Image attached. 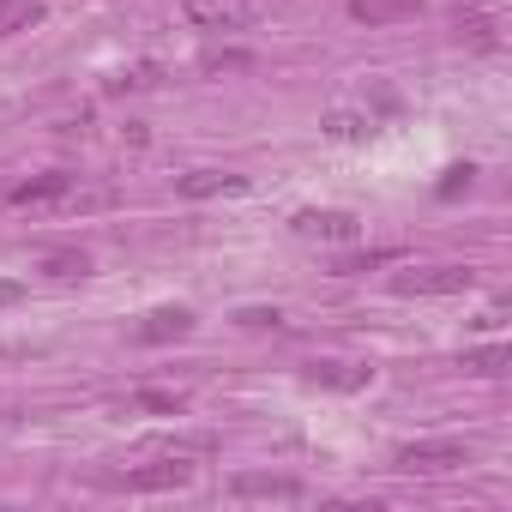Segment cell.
<instances>
[{
  "instance_id": "6da1fadb",
  "label": "cell",
  "mask_w": 512,
  "mask_h": 512,
  "mask_svg": "<svg viewBox=\"0 0 512 512\" xmlns=\"http://www.w3.org/2000/svg\"><path fill=\"white\" fill-rule=\"evenodd\" d=\"M458 464H470L464 440H410V446L392 452V470H404V476H446Z\"/></svg>"
},
{
  "instance_id": "7a4b0ae2",
  "label": "cell",
  "mask_w": 512,
  "mask_h": 512,
  "mask_svg": "<svg viewBox=\"0 0 512 512\" xmlns=\"http://www.w3.org/2000/svg\"><path fill=\"white\" fill-rule=\"evenodd\" d=\"M476 284L470 266H422V272H398L392 296H464Z\"/></svg>"
},
{
  "instance_id": "3957f363",
  "label": "cell",
  "mask_w": 512,
  "mask_h": 512,
  "mask_svg": "<svg viewBox=\"0 0 512 512\" xmlns=\"http://www.w3.org/2000/svg\"><path fill=\"white\" fill-rule=\"evenodd\" d=\"M181 13L193 31H247L260 19V0H187Z\"/></svg>"
},
{
  "instance_id": "277c9868",
  "label": "cell",
  "mask_w": 512,
  "mask_h": 512,
  "mask_svg": "<svg viewBox=\"0 0 512 512\" xmlns=\"http://www.w3.org/2000/svg\"><path fill=\"white\" fill-rule=\"evenodd\" d=\"M296 235H302V241H332V247H344V241L362 235V217H356V211H296Z\"/></svg>"
},
{
  "instance_id": "5b68a950",
  "label": "cell",
  "mask_w": 512,
  "mask_h": 512,
  "mask_svg": "<svg viewBox=\"0 0 512 512\" xmlns=\"http://www.w3.org/2000/svg\"><path fill=\"white\" fill-rule=\"evenodd\" d=\"M187 482H193V458L187 452H169V458H157L145 470H127L133 494H163V488H187Z\"/></svg>"
},
{
  "instance_id": "8992f818",
  "label": "cell",
  "mask_w": 512,
  "mask_h": 512,
  "mask_svg": "<svg viewBox=\"0 0 512 512\" xmlns=\"http://www.w3.org/2000/svg\"><path fill=\"white\" fill-rule=\"evenodd\" d=\"M229 494H235V500H302V482H296V476L241 470V476H229Z\"/></svg>"
},
{
  "instance_id": "52a82bcc",
  "label": "cell",
  "mask_w": 512,
  "mask_h": 512,
  "mask_svg": "<svg viewBox=\"0 0 512 512\" xmlns=\"http://www.w3.org/2000/svg\"><path fill=\"white\" fill-rule=\"evenodd\" d=\"M187 332H193V314H187V308H151V314L133 326L139 344H175V338H187Z\"/></svg>"
},
{
  "instance_id": "ba28073f",
  "label": "cell",
  "mask_w": 512,
  "mask_h": 512,
  "mask_svg": "<svg viewBox=\"0 0 512 512\" xmlns=\"http://www.w3.org/2000/svg\"><path fill=\"white\" fill-rule=\"evenodd\" d=\"M241 187H247V175H235V169H193L175 181L181 199H217V193H241Z\"/></svg>"
},
{
  "instance_id": "9c48e42d",
  "label": "cell",
  "mask_w": 512,
  "mask_h": 512,
  "mask_svg": "<svg viewBox=\"0 0 512 512\" xmlns=\"http://www.w3.org/2000/svg\"><path fill=\"white\" fill-rule=\"evenodd\" d=\"M428 7V0H350V19L356 25H404Z\"/></svg>"
},
{
  "instance_id": "30bf717a",
  "label": "cell",
  "mask_w": 512,
  "mask_h": 512,
  "mask_svg": "<svg viewBox=\"0 0 512 512\" xmlns=\"http://www.w3.org/2000/svg\"><path fill=\"white\" fill-rule=\"evenodd\" d=\"M67 187H73V175L49 169V175H31V181H19L7 199H13V205H55V199H67Z\"/></svg>"
},
{
  "instance_id": "8fae6325",
  "label": "cell",
  "mask_w": 512,
  "mask_h": 512,
  "mask_svg": "<svg viewBox=\"0 0 512 512\" xmlns=\"http://www.w3.org/2000/svg\"><path fill=\"white\" fill-rule=\"evenodd\" d=\"M308 380L314 386H332V392H362L368 386V368H356V362H314Z\"/></svg>"
},
{
  "instance_id": "7c38bea8",
  "label": "cell",
  "mask_w": 512,
  "mask_h": 512,
  "mask_svg": "<svg viewBox=\"0 0 512 512\" xmlns=\"http://www.w3.org/2000/svg\"><path fill=\"white\" fill-rule=\"evenodd\" d=\"M43 19L37 0H0V37H13V31H31Z\"/></svg>"
},
{
  "instance_id": "4fadbf2b",
  "label": "cell",
  "mask_w": 512,
  "mask_h": 512,
  "mask_svg": "<svg viewBox=\"0 0 512 512\" xmlns=\"http://www.w3.org/2000/svg\"><path fill=\"white\" fill-rule=\"evenodd\" d=\"M326 133H332V139H362V133H374V115H356V109H332V115H326Z\"/></svg>"
},
{
  "instance_id": "5bb4252c",
  "label": "cell",
  "mask_w": 512,
  "mask_h": 512,
  "mask_svg": "<svg viewBox=\"0 0 512 512\" xmlns=\"http://www.w3.org/2000/svg\"><path fill=\"white\" fill-rule=\"evenodd\" d=\"M506 362H512V350H506V344H482V350H470V356H464V368H476V374H506Z\"/></svg>"
},
{
  "instance_id": "9a60e30c",
  "label": "cell",
  "mask_w": 512,
  "mask_h": 512,
  "mask_svg": "<svg viewBox=\"0 0 512 512\" xmlns=\"http://www.w3.org/2000/svg\"><path fill=\"white\" fill-rule=\"evenodd\" d=\"M43 272H49V278H85V272H91V260H85V253H49Z\"/></svg>"
},
{
  "instance_id": "2e32d148",
  "label": "cell",
  "mask_w": 512,
  "mask_h": 512,
  "mask_svg": "<svg viewBox=\"0 0 512 512\" xmlns=\"http://www.w3.org/2000/svg\"><path fill=\"white\" fill-rule=\"evenodd\" d=\"M398 247H374V253H350V260H338V272H374V266H392Z\"/></svg>"
},
{
  "instance_id": "e0dca14e",
  "label": "cell",
  "mask_w": 512,
  "mask_h": 512,
  "mask_svg": "<svg viewBox=\"0 0 512 512\" xmlns=\"http://www.w3.org/2000/svg\"><path fill=\"white\" fill-rule=\"evenodd\" d=\"M133 410H157V416H181V392H133Z\"/></svg>"
},
{
  "instance_id": "ac0fdd59",
  "label": "cell",
  "mask_w": 512,
  "mask_h": 512,
  "mask_svg": "<svg viewBox=\"0 0 512 512\" xmlns=\"http://www.w3.org/2000/svg\"><path fill=\"white\" fill-rule=\"evenodd\" d=\"M235 326H247V332H278V326H284V314H278V308H241V314H235Z\"/></svg>"
},
{
  "instance_id": "d6986e66",
  "label": "cell",
  "mask_w": 512,
  "mask_h": 512,
  "mask_svg": "<svg viewBox=\"0 0 512 512\" xmlns=\"http://www.w3.org/2000/svg\"><path fill=\"white\" fill-rule=\"evenodd\" d=\"M464 37H470L476 49H488V43H494V25H488V19H470V25H464Z\"/></svg>"
},
{
  "instance_id": "ffe728a7",
  "label": "cell",
  "mask_w": 512,
  "mask_h": 512,
  "mask_svg": "<svg viewBox=\"0 0 512 512\" xmlns=\"http://www.w3.org/2000/svg\"><path fill=\"white\" fill-rule=\"evenodd\" d=\"M470 175H476V169H470V163H464V169H452V175H446V181H440V199H452V193H458V187H470Z\"/></svg>"
},
{
  "instance_id": "44dd1931",
  "label": "cell",
  "mask_w": 512,
  "mask_h": 512,
  "mask_svg": "<svg viewBox=\"0 0 512 512\" xmlns=\"http://www.w3.org/2000/svg\"><path fill=\"white\" fill-rule=\"evenodd\" d=\"M19 296H25V284H19V278H0V308H13Z\"/></svg>"
}]
</instances>
